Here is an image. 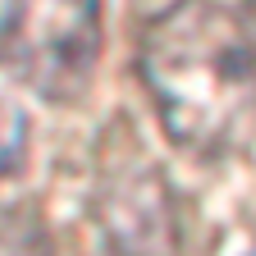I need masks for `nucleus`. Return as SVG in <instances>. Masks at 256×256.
Wrapping results in <instances>:
<instances>
[{
    "instance_id": "nucleus-1",
    "label": "nucleus",
    "mask_w": 256,
    "mask_h": 256,
    "mask_svg": "<svg viewBox=\"0 0 256 256\" xmlns=\"http://www.w3.org/2000/svg\"><path fill=\"white\" fill-rule=\"evenodd\" d=\"M160 128L183 151L229 156L256 138V42L220 0H170L138 42Z\"/></svg>"
},
{
    "instance_id": "nucleus-4",
    "label": "nucleus",
    "mask_w": 256,
    "mask_h": 256,
    "mask_svg": "<svg viewBox=\"0 0 256 256\" xmlns=\"http://www.w3.org/2000/svg\"><path fill=\"white\" fill-rule=\"evenodd\" d=\"M0 256H55L50 234L37 210H28V206L0 210Z\"/></svg>"
},
{
    "instance_id": "nucleus-5",
    "label": "nucleus",
    "mask_w": 256,
    "mask_h": 256,
    "mask_svg": "<svg viewBox=\"0 0 256 256\" xmlns=\"http://www.w3.org/2000/svg\"><path fill=\"white\" fill-rule=\"evenodd\" d=\"M252 18H256V0H252Z\"/></svg>"
},
{
    "instance_id": "nucleus-2",
    "label": "nucleus",
    "mask_w": 256,
    "mask_h": 256,
    "mask_svg": "<svg viewBox=\"0 0 256 256\" xmlns=\"http://www.w3.org/2000/svg\"><path fill=\"white\" fill-rule=\"evenodd\" d=\"M106 42V0H5L0 69L50 106L92 87Z\"/></svg>"
},
{
    "instance_id": "nucleus-3",
    "label": "nucleus",
    "mask_w": 256,
    "mask_h": 256,
    "mask_svg": "<svg viewBox=\"0 0 256 256\" xmlns=\"http://www.w3.org/2000/svg\"><path fill=\"white\" fill-rule=\"evenodd\" d=\"M96 220L114 256H174L183 242L178 192L124 119L101 133Z\"/></svg>"
}]
</instances>
